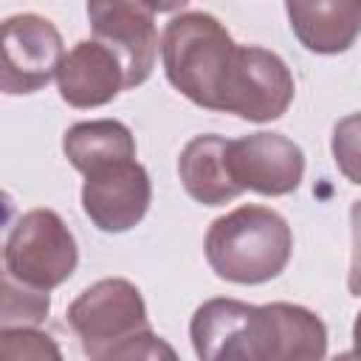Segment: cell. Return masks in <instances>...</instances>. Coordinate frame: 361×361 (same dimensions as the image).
I'll return each mask as SVG.
<instances>
[{"mask_svg":"<svg viewBox=\"0 0 361 361\" xmlns=\"http://www.w3.org/2000/svg\"><path fill=\"white\" fill-rule=\"evenodd\" d=\"M203 251L220 279L262 285L285 271L293 234L279 212L268 206H240L209 226Z\"/></svg>","mask_w":361,"mask_h":361,"instance_id":"cell-1","label":"cell"},{"mask_svg":"<svg viewBox=\"0 0 361 361\" xmlns=\"http://www.w3.org/2000/svg\"><path fill=\"white\" fill-rule=\"evenodd\" d=\"M234 51L237 42L209 11L180 8L161 37V62L169 85L206 110H220Z\"/></svg>","mask_w":361,"mask_h":361,"instance_id":"cell-2","label":"cell"},{"mask_svg":"<svg viewBox=\"0 0 361 361\" xmlns=\"http://www.w3.org/2000/svg\"><path fill=\"white\" fill-rule=\"evenodd\" d=\"M79 262V248L54 209L25 212L8 231L3 245L6 276L23 288L48 293L71 279Z\"/></svg>","mask_w":361,"mask_h":361,"instance_id":"cell-3","label":"cell"},{"mask_svg":"<svg viewBox=\"0 0 361 361\" xmlns=\"http://www.w3.org/2000/svg\"><path fill=\"white\" fill-rule=\"evenodd\" d=\"M68 324L79 336L87 358H96L116 341L149 327L141 290L121 276L99 279L68 305Z\"/></svg>","mask_w":361,"mask_h":361,"instance_id":"cell-4","label":"cell"},{"mask_svg":"<svg viewBox=\"0 0 361 361\" xmlns=\"http://www.w3.org/2000/svg\"><path fill=\"white\" fill-rule=\"evenodd\" d=\"M293 93V73L279 54L259 45H237L223 85L220 113H234L257 124L274 121L285 116Z\"/></svg>","mask_w":361,"mask_h":361,"instance_id":"cell-5","label":"cell"},{"mask_svg":"<svg viewBox=\"0 0 361 361\" xmlns=\"http://www.w3.org/2000/svg\"><path fill=\"white\" fill-rule=\"evenodd\" d=\"M62 37L51 20L39 14H14L3 23L0 42V87L8 96L37 93L56 79L62 62Z\"/></svg>","mask_w":361,"mask_h":361,"instance_id":"cell-6","label":"cell"},{"mask_svg":"<svg viewBox=\"0 0 361 361\" xmlns=\"http://www.w3.org/2000/svg\"><path fill=\"white\" fill-rule=\"evenodd\" d=\"M161 8L149 3H133V0H93L87 3V20L93 28L96 42L107 45L121 68H124V85L138 87L149 79L158 56V31H155V14Z\"/></svg>","mask_w":361,"mask_h":361,"instance_id":"cell-7","label":"cell"},{"mask_svg":"<svg viewBox=\"0 0 361 361\" xmlns=\"http://www.w3.org/2000/svg\"><path fill=\"white\" fill-rule=\"evenodd\" d=\"M226 166L231 180L245 192L279 197L299 189L305 175V152L282 133H251L228 141Z\"/></svg>","mask_w":361,"mask_h":361,"instance_id":"cell-8","label":"cell"},{"mask_svg":"<svg viewBox=\"0 0 361 361\" xmlns=\"http://www.w3.org/2000/svg\"><path fill=\"white\" fill-rule=\"evenodd\" d=\"M152 183L147 169L130 158L93 169L82 183V209L104 234H124L138 226L149 209Z\"/></svg>","mask_w":361,"mask_h":361,"instance_id":"cell-9","label":"cell"},{"mask_svg":"<svg viewBox=\"0 0 361 361\" xmlns=\"http://www.w3.org/2000/svg\"><path fill=\"white\" fill-rule=\"evenodd\" d=\"M56 87L62 102L87 110L113 102L127 85L118 56L96 39H82L62 56L56 71Z\"/></svg>","mask_w":361,"mask_h":361,"instance_id":"cell-10","label":"cell"},{"mask_svg":"<svg viewBox=\"0 0 361 361\" xmlns=\"http://www.w3.org/2000/svg\"><path fill=\"white\" fill-rule=\"evenodd\" d=\"M254 305L240 299H209L192 322L189 338L197 361H254L251 358Z\"/></svg>","mask_w":361,"mask_h":361,"instance_id":"cell-11","label":"cell"},{"mask_svg":"<svg viewBox=\"0 0 361 361\" xmlns=\"http://www.w3.org/2000/svg\"><path fill=\"white\" fill-rule=\"evenodd\" d=\"M285 11L310 54H344L361 34V0H290Z\"/></svg>","mask_w":361,"mask_h":361,"instance_id":"cell-12","label":"cell"},{"mask_svg":"<svg viewBox=\"0 0 361 361\" xmlns=\"http://www.w3.org/2000/svg\"><path fill=\"white\" fill-rule=\"evenodd\" d=\"M226 147L228 141L223 135L206 133L195 135L178 158V175L186 189V195L203 206H223L243 195V189L231 180L226 166Z\"/></svg>","mask_w":361,"mask_h":361,"instance_id":"cell-13","label":"cell"},{"mask_svg":"<svg viewBox=\"0 0 361 361\" xmlns=\"http://www.w3.org/2000/svg\"><path fill=\"white\" fill-rule=\"evenodd\" d=\"M62 152L73 169H79L82 175H90L99 166L135 158V138L130 127L116 118L79 121L65 130Z\"/></svg>","mask_w":361,"mask_h":361,"instance_id":"cell-14","label":"cell"},{"mask_svg":"<svg viewBox=\"0 0 361 361\" xmlns=\"http://www.w3.org/2000/svg\"><path fill=\"white\" fill-rule=\"evenodd\" d=\"M0 361H65L59 344L37 327H3Z\"/></svg>","mask_w":361,"mask_h":361,"instance_id":"cell-15","label":"cell"},{"mask_svg":"<svg viewBox=\"0 0 361 361\" xmlns=\"http://www.w3.org/2000/svg\"><path fill=\"white\" fill-rule=\"evenodd\" d=\"M51 307L48 293L23 288L3 276V327H37Z\"/></svg>","mask_w":361,"mask_h":361,"instance_id":"cell-16","label":"cell"},{"mask_svg":"<svg viewBox=\"0 0 361 361\" xmlns=\"http://www.w3.org/2000/svg\"><path fill=\"white\" fill-rule=\"evenodd\" d=\"M90 361H180V358L166 338H161L158 333H152V327H147L141 333L116 341Z\"/></svg>","mask_w":361,"mask_h":361,"instance_id":"cell-17","label":"cell"},{"mask_svg":"<svg viewBox=\"0 0 361 361\" xmlns=\"http://www.w3.org/2000/svg\"><path fill=\"white\" fill-rule=\"evenodd\" d=\"M330 152H333L338 172L350 183L361 186V110L336 121L333 138H330Z\"/></svg>","mask_w":361,"mask_h":361,"instance_id":"cell-18","label":"cell"},{"mask_svg":"<svg viewBox=\"0 0 361 361\" xmlns=\"http://www.w3.org/2000/svg\"><path fill=\"white\" fill-rule=\"evenodd\" d=\"M350 231H353V254H350L347 290L350 296H361V200H353L350 206Z\"/></svg>","mask_w":361,"mask_h":361,"instance_id":"cell-19","label":"cell"},{"mask_svg":"<svg viewBox=\"0 0 361 361\" xmlns=\"http://www.w3.org/2000/svg\"><path fill=\"white\" fill-rule=\"evenodd\" d=\"M353 353L361 358V310L355 313V322H353Z\"/></svg>","mask_w":361,"mask_h":361,"instance_id":"cell-20","label":"cell"},{"mask_svg":"<svg viewBox=\"0 0 361 361\" xmlns=\"http://www.w3.org/2000/svg\"><path fill=\"white\" fill-rule=\"evenodd\" d=\"M330 361H361V358H358V355L350 350V353H338V355H333Z\"/></svg>","mask_w":361,"mask_h":361,"instance_id":"cell-21","label":"cell"}]
</instances>
